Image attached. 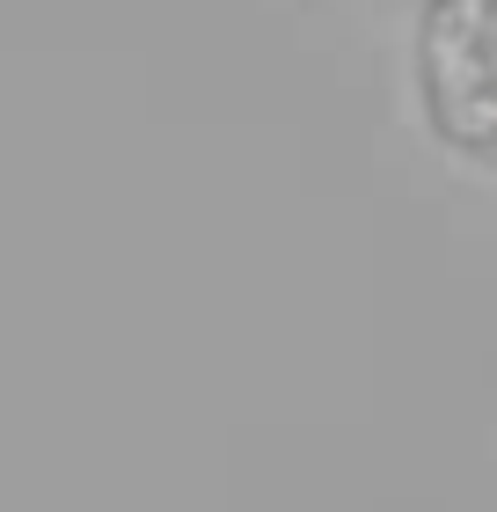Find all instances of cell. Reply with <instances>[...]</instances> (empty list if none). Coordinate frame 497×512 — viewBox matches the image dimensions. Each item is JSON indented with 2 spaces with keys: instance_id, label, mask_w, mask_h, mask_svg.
Masks as SVG:
<instances>
[{
  "instance_id": "obj_1",
  "label": "cell",
  "mask_w": 497,
  "mask_h": 512,
  "mask_svg": "<svg viewBox=\"0 0 497 512\" xmlns=\"http://www.w3.org/2000/svg\"><path fill=\"white\" fill-rule=\"evenodd\" d=\"M424 103L461 154L497 161V0H439L432 8Z\"/></svg>"
}]
</instances>
